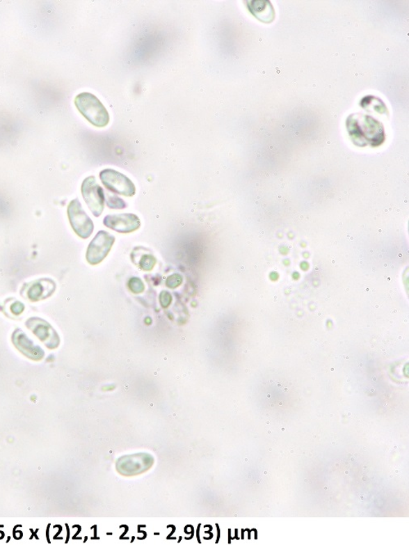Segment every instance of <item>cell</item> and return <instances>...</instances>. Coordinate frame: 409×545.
<instances>
[{"label": "cell", "mask_w": 409, "mask_h": 545, "mask_svg": "<svg viewBox=\"0 0 409 545\" xmlns=\"http://www.w3.org/2000/svg\"><path fill=\"white\" fill-rule=\"evenodd\" d=\"M271 277L272 281H277V279L278 278V274L277 273H274L273 272V273L271 274Z\"/></svg>", "instance_id": "obj_19"}, {"label": "cell", "mask_w": 409, "mask_h": 545, "mask_svg": "<svg viewBox=\"0 0 409 545\" xmlns=\"http://www.w3.org/2000/svg\"><path fill=\"white\" fill-rule=\"evenodd\" d=\"M75 104L83 118L95 127L104 128L109 125V111L95 95L90 93H82L77 96Z\"/></svg>", "instance_id": "obj_2"}, {"label": "cell", "mask_w": 409, "mask_h": 545, "mask_svg": "<svg viewBox=\"0 0 409 545\" xmlns=\"http://www.w3.org/2000/svg\"><path fill=\"white\" fill-rule=\"evenodd\" d=\"M70 223L76 234L83 239H89L95 230L94 223L87 215L78 199L70 203L67 208Z\"/></svg>", "instance_id": "obj_3"}, {"label": "cell", "mask_w": 409, "mask_h": 545, "mask_svg": "<svg viewBox=\"0 0 409 545\" xmlns=\"http://www.w3.org/2000/svg\"><path fill=\"white\" fill-rule=\"evenodd\" d=\"M248 6L250 13L264 22H271L274 19V11L271 2L250 1Z\"/></svg>", "instance_id": "obj_12"}, {"label": "cell", "mask_w": 409, "mask_h": 545, "mask_svg": "<svg viewBox=\"0 0 409 545\" xmlns=\"http://www.w3.org/2000/svg\"><path fill=\"white\" fill-rule=\"evenodd\" d=\"M81 192L93 215L99 217L104 210L106 197L104 189L97 183L95 176L88 177L83 181Z\"/></svg>", "instance_id": "obj_5"}, {"label": "cell", "mask_w": 409, "mask_h": 545, "mask_svg": "<svg viewBox=\"0 0 409 545\" xmlns=\"http://www.w3.org/2000/svg\"><path fill=\"white\" fill-rule=\"evenodd\" d=\"M153 459L150 455L145 454L130 455L118 461L116 468L124 476H134L147 471L152 467Z\"/></svg>", "instance_id": "obj_8"}, {"label": "cell", "mask_w": 409, "mask_h": 545, "mask_svg": "<svg viewBox=\"0 0 409 545\" xmlns=\"http://www.w3.org/2000/svg\"><path fill=\"white\" fill-rule=\"evenodd\" d=\"M56 284L50 278L37 279L25 284L22 290V295L32 302L45 300L54 294Z\"/></svg>", "instance_id": "obj_11"}, {"label": "cell", "mask_w": 409, "mask_h": 545, "mask_svg": "<svg viewBox=\"0 0 409 545\" xmlns=\"http://www.w3.org/2000/svg\"><path fill=\"white\" fill-rule=\"evenodd\" d=\"M10 309L13 315H19L24 311L25 306L22 302L17 301L13 303Z\"/></svg>", "instance_id": "obj_18"}, {"label": "cell", "mask_w": 409, "mask_h": 545, "mask_svg": "<svg viewBox=\"0 0 409 545\" xmlns=\"http://www.w3.org/2000/svg\"><path fill=\"white\" fill-rule=\"evenodd\" d=\"M102 184L111 193L132 197L136 193V185L131 180L120 172L113 169L102 171L99 174Z\"/></svg>", "instance_id": "obj_4"}, {"label": "cell", "mask_w": 409, "mask_h": 545, "mask_svg": "<svg viewBox=\"0 0 409 545\" xmlns=\"http://www.w3.org/2000/svg\"><path fill=\"white\" fill-rule=\"evenodd\" d=\"M301 268L303 269H307L309 268V264L307 263H302L301 264Z\"/></svg>", "instance_id": "obj_20"}, {"label": "cell", "mask_w": 409, "mask_h": 545, "mask_svg": "<svg viewBox=\"0 0 409 545\" xmlns=\"http://www.w3.org/2000/svg\"><path fill=\"white\" fill-rule=\"evenodd\" d=\"M12 342L22 355L31 361H40L45 356L43 349L32 341L22 329H17L14 331L12 335Z\"/></svg>", "instance_id": "obj_9"}, {"label": "cell", "mask_w": 409, "mask_h": 545, "mask_svg": "<svg viewBox=\"0 0 409 545\" xmlns=\"http://www.w3.org/2000/svg\"><path fill=\"white\" fill-rule=\"evenodd\" d=\"M157 264V259L150 254H145L142 256L141 260H139V267H141L144 271H151L154 268Z\"/></svg>", "instance_id": "obj_13"}, {"label": "cell", "mask_w": 409, "mask_h": 545, "mask_svg": "<svg viewBox=\"0 0 409 545\" xmlns=\"http://www.w3.org/2000/svg\"><path fill=\"white\" fill-rule=\"evenodd\" d=\"M104 223L106 227L120 234H129L138 230L141 226L139 218L132 213L106 216Z\"/></svg>", "instance_id": "obj_10"}, {"label": "cell", "mask_w": 409, "mask_h": 545, "mask_svg": "<svg viewBox=\"0 0 409 545\" xmlns=\"http://www.w3.org/2000/svg\"><path fill=\"white\" fill-rule=\"evenodd\" d=\"M346 125L355 141L366 142L378 146L385 139L383 125L371 116L355 114L348 116Z\"/></svg>", "instance_id": "obj_1"}, {"label": "cell", "mask_w": 409, "mask_h": 545, "mask_svg": "<svg viewBox=\"0 0 409 545\" xmlns=\"http://www.w3.org/2000/svg\"><path fill=\"white\" fill-rule=\"evenodd\" d=\"M106 205L111 209H125L127 208V203L124 200L118 197V196L108 195L106 200Z\"/></svg>", "instance_id": "obj_14"}, {"label": "cell", "mask_w": 409, "mask_h": 545, "mask_svg": "<svg viewBox=\"0 0 409 545\" xmlns=\"http://www.w3.org/2000/svg\"><path fill=\"white\" fill-rule=\"evenodd\" d=\"M183 283V277L179 274H172L168 278L166 279V285L171 290L178 287Z\"/></svg>", "instance_id": "obj_16"}, {"label": "cell", "mask_w": 409, "mask_h": 545, "mask_svg": "<svg viewBox=\"0 0 409 545\" xmlns=\"http://www.w3.org/2000/svg\"><path fill=\"white\" fill-rule=\"evenodd\" d=\"M25 324L26 327L31 330V333L49 350H54L59 347L61 342L59 335L47 321L39 317H31L28 319Z\"/></svg>", "instance_id": "obj_6"}, {"label": "cell", "mask_w": 409, "mask_h": 545, "mask_svg": "<svg viewBox=\"0 0 409 545\" xmlns=\"http://www.w3.org/2000/svg\"><path fill=\"white\" fill-rule=\"evenodd\" d=\"M115 240V237L109 232L101 230L97 232L87 249V262L91 265L100 264L108 256Z\"/></svg>", "instance_id": "obj_7"}, {"label": "cell", "mask_w": 409, "mask_h": 545, "mask_svg": "<svg viewBox=\"0 0 409 545\" xmlns=\"http://www.w3.org/2000/svg\"><path fill=\"white\" fill-rule=\"evenodd\" d=\"M129 290L131 291L134 294H139L145 290V286L142 281V279L139 278H130L128 283Z\"/></svg>", "instance_id": "obj_15"}, {"label": "cell", "mask_w": 409, "mask_h": 545, "mask_svg": "<svg viewBox=\"0 0 409 545\" xmlns=\"http://www.w3.org/2000/svg\"><path fill=\"white\" fill-rule=\"evenodd\" d=\"M172 301V297L170 295V293L166 291H163L161 292L160 294V302L161 305L163 308H167L170 304Z\"/></svg>", "instance_id": "obj_17"}]
</instances>
